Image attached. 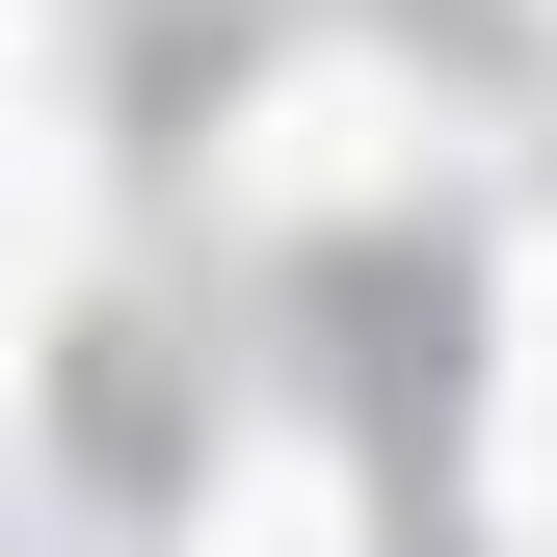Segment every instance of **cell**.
Listing matches in <instances>:
<instances>
[{
    "label": "cell",
    "instance_id": "obj_4",
    "mask_svg": "<svg viewBox=\"0 0 557 557\" xmlns=\"http://www.w3.org/2000/svg\"><path fill=\"white\" fill-rule=\"evenodd\" d=\"M0 451H27V293H0Z\"/></svg>",
    "mask_w": 557,
    "mask_h": 557
},
{
    "label": "cell",
    "instance_id": "obj_3",
    "mask_svg": "<svg viewBox=\"0 0 557 557\" xmlns=\"http://www.w3.org/2000/svg\"><path fill=\"white\" fill-rule=\"evenodd\" d=\"M319 531H345V505H319V451H265V478H239V557H319Z\"/></svg>",
    "mask_w": 557,
    "mask_h": 557
},
{
    "label": "cell",
    "instance_id": "obj_2",
    "mask_svg": "<svg viewBox=\"0 0 557 557\" xmlns=\"http://www.w3.org/2000/svg\"><path fill=\"white\" fill-rule=\"evenodd\" d=\"M478 505H505V531H557V239L505 265V398H478Z\"/></svg>",
    "mask_w": 557,
    "mask_h": 557
},
{
    "label": "cell",
    "instance_id": "obj_1",
    "mask_svg": "<svg viewBox=\"0 0 557 557\" xmlns=\"http://www.w3.org/2000/svg\"><path fill=\"white\" fill-rule=\"evenodd\" d=\"M239 186L265 213H398V186H425V81H398V53H293L265 133H239Z\"/></svg>",
    "mask_w": 557,
    "mask_h": 557
}]
</instances>
